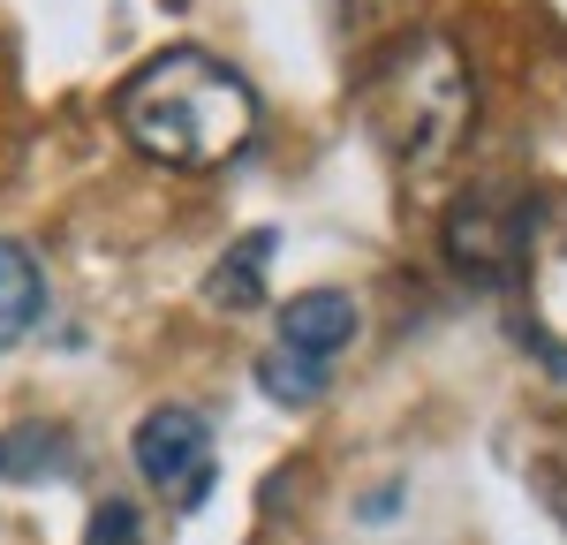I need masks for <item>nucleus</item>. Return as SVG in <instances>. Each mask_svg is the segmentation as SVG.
Segmentation results:
<instances>
[{
	"instance_id": "obj_1",
	"label": "nucleus",
	"mask_w": 567,
	"mask_h": 545,
	"mask_svg": "<svg viewBox=\"0 0 567 545\" xmlns=\"http://www.w3.org/2000/svg\"><path fill=\"white\" fill-rule=\"evenodd\" d=\"M114 122L144 160L219 167L258 136V91L205 45H167L114 91Z\"/></svg>"
},
{
	"instance_id": "obj_2",
	"label": "nucleus",
	"mask_w": 567,
	"mask_h": 545,
	"mask_svg": "<svg viewBox=\"0 0 567 545\" xmlns=\"http://www.w3.org/2000/svg\"><path fill=\"white\" fill-rule=\"evenodd\" d=\"M363 114L409 189H432L477 130V76L446 31H409L363 76Z\"/></svg>"
},
{
	"instance_id": "obj_3",
	"label": "nucleus",
	"mask_w": 567,
	"mask_h": 545,
	"mask_svg": "<svg viewBox=\"0 0 567 545\" xmlns=\"http://www.w3.org/2000/svg\"><path fill=\"white\" fill-rule=\"evenodd\" d=\"M529 213H537V197L515 189V182L462 189L454 213H446V258L462 272H477V280H507L529 258V227H537Z\"/></svg>"
},
{
	"instance_id": "obj_4",
	"label": "nucleus",
	"mask_w": 567,
	"mask_h": 545,
	"mask_svg": "<svg viewBox=\"0 0 567 545\" xmlns=\"http://www.w3.org/2000/svg\"><path fill=\"white\" fill-rule=\"evenodd\" d=\"M130 462L144 470V485H159V500L197 507V500L213 493V424L182 402L152 409L130 432Z\"/></svg>"
},
{
	"instance_id": "obj_5",
	"label": "nucleus",
	"mask_w": 567,
	"mask_h": 545,
	"mask_svg": "<svg viewBox=\"0 0 567 545\" xmlns=\"http://www.w3.org/2000/svg\"><path fill=\"white\" fill-rule=\"evenodd\" d=\"M349 341H355V304L341 288H310V296H288V304H280V341H272V349L333 371Z\"/></svg>"
},
{
	"instance_id": "obj_6",
	"label": "nucleus",
	"mask_w": 567,
	"mask_h": 545,
	"mask_svg": "<svg viewBox=\"0 0 567 545\" xmlns=\"http://www.w3.org/2000/svg\"><path fill=\"white\" fill-rule=\"evenodd\" d=\"M45 318V266L0 235V349H16L31 326Z\"/></svg>"
},
{
	"instance_id": "obj_7",
	"label": "nucleus",
	"mask_w": 567,
	"mask_h": 545,
	"mask_svg": "<svg viewBox=\"0 0 567 545\" xmlns=\"http://www.w3.org/2000/svg\"><path fill=\"white\" fill-rule=\"evenodd\" d=\"M272 250H280V235H272V227L243 235V243H235V250H227V258L213 266L205 296H213L219 311H250V304L265 296V258H272Z\"/></svg>"
},
{
	"instance_id": "obj_8",
	"label": "nucleus",
	"mask_w": 567,
	"mask_h": 545,
	"mask_svg": "<svg viewBox=\"0 0 567 545\" xmlns=\"http://www.w3.org/2000/svg\"><path fill=\"white\" fill-rule=\"evenodd\" d=\"M326 363H303V357H288V349H265L258 357V387L272 394V402H288V409H310L318 394H326Z\"/></svg>"
},
{
	"instance_id": "obj_9",
	"label": "nucleus",
	"mask_w": 567,
	"mask_h": 545,
	"mask_svg": "<svg viewBox=\"0 0 567 545\" xmlns=\"http://www.w3.org/2000/svg\"><path fill=\"white\" fill-rule=\"evenodd\" d=\"M84 545H144V523H136V507H130V500H106V507L91 515Z\"/></svg>"
},
{
	"instance_id": "obj_10",
	"label": "nucleus",
	"mask_w": 567,
	"mask_h": 545,
	"mask_svg": "<svg viewBox=\"0 0 567 545\" xmlns=\"http://www.w3.org/2000/svg\"><path fill=\"white\" fill-rule=\"evenodd\" d=\"M537 493H545V507L567 523V477H560V470H537Z\"/></svg>"
},
{
	"instance_id": "obj_11",
	"label": "nucleus",
	"mask_w": 567,
	"mask_h": 545,
	"mask_svg": "<svg viewBox=\"0 0 567 545\" xmlns=\"http://www.w3.org/2000/svg\"><path fill=\"white\" fill-rule=\"evenodd\" d=\"M341 8H349V16H355V23H371V16H386V8H393V0H341Z\"/></svg>"
},
{
	"instance_id": "obj_12",
	"label": "nucleus",
	"mask_w": 567,
	"mask_h": 545,
	"mask_svg": "<svg viewBox=\"0 0 567 545\" xmlns=\"http://www.w3.org/2000/svg\"><path fill=\"white\" fill-rule=\"evenodd\" d=\"M0 477H8V440H0Z\"/></svg>"
}]
</instances>
